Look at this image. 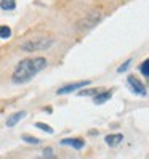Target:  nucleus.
Segmentation results:
<instances>
[{"instance_id":"nucleus-13","label":"nucleus","mask_w":149,"mask_h":159,"mask_svg":"<svg viewBox=\"0 0 149 159\" xmlns=\"http://www.w3.org/2000/svg\"><path fill=\"white\" fill-rule=\"evenodd\" d=\"M35 127H37V129H40V130H43V132H46V134H53V129L48 127V125H45L43 122H37Z\"/></svg>"},{"instance_id":"nucleus-8","label":"nucleus","mask_w":149,"mask_h":159,"mask_svg":"<svg viewBox=\"0 0 149 159\" xmlns=\"http://www.w3.org/2000/svg\"><path fill=\"white\" fill-rule=\"evenodd\" d=\"M111 97H112V92H99L98 95L93 98V103H95V105H103V103L107 101Z\"/></svg>"},{"instance_id":"nucleus-15","label":"nucleus","mask_w":149,"mask_h":159,"mask_svg":"<svg viewBox=\"0 0 149 159\" xmlns=\"http://www.w3.org/2000/svg\"><path fill=\"white\" fill-rule=\"evenodd\" d=\"M130 63H132V60H127L122 66H119V69H117V72H124V71H127L128 69V66H130Z\"/></svg>"},{"instance_id":"nucleus-4","label":"nucleus","mask_w":149,"mask_h":159,"mask_svg":"<svg viewBox=\"0 0 149 159\" xmlns=\"http://www.w3.org/2000/svg\"><path fill=\"white\" fill-rule=\"evenodd\" d=\"M127 82H128V85H130V89H132L133 93H136V95H141V97L146 95V87H144L135 76H130V77L127 79Z\"/></svg>"},{"instance_id":"nucleus-6","label":"nucleus","mask_w":149,"mask_h":159,"mask_svg":"<svg viewBox=\"0 0 149 159\" xmlns=\"http://www.w3.org/2000/svg\"><path fill=\"white\" fill-rule=\"evenodd\" d=\"M24 117H26V111H18V113L11 114L10 117L7 119V127H15V125L20 122L21 119H24Z\"/></svg>"},{"instance_id":"nucleus-3","label":"nucleus","mask_w":149,"mask_h":159,"mask_svg":"<svg viewBox=\"0 0 149 159\" xmlns=\"http://www.w3.org/2000/svg\"><path fill=\"white\" fill-rule=\"evenodd\" d=\"M90 80H80V82H74V84H68V85H64L61 89L56 90L58 95H66V93H72V92H76V90H80L82 87H85V85H90Z\"/></svg>"},{"instance_id":"nucleus-11","label":"nucleus","mask_w":149,"mask_h":159,"mask_svg":"<svg viewBox=\"0 0 149 159\" xmlns=\"http://www.w3.org/2000/svg\"><path fill=\"white\" fill-rule=\"evenodd\" d=\"M11 35V29L8 26H0V37L2 39H10Z\"/></svg>"},{"instance_id":"nucleus-7","label":"nucleus","mask_w":149,"mask_h":159,"mask_svg":"<svg viewBox=\"0 0 149 159\" xmlns=\"http://www.w3.org/2000/svg\"><path fill=\"white\" fill-rule=\"evenodd\" d=\"M122 140H124V135L122 134H112V135H107L104 138V142L109 146H116V145H119L120 142H122Z\"/></svg>"},{"instance_id":"nucleus-2","label":"nucleus","mask_w":149,"mask_h":159,"mask_svg":"<svg viewBox=\"0 0 149 159\" xmlns=\"http://www.w3.org/2000/svg\"><path fill=\"white\" fill-rule=\"evenodd\" d=\"M53 43V39L50 37H39V39H32L29 42H24L21 45L23 52H39V50H46L50 48Z\"/></svg>"},{"instance_id":"nucleus-14","label":"nucleus","mask_w":149,"mask_h":159,"mask_svg":"<svg viewBox=\"0 0 149 159\" xmlns=\"http://www.w3.org/2000/svg\"><path fill=\"white\" fill-rule=\"evenodd\" d=\"M21 138L24 140V142H27V143H32V145H37V143H39V138H34V137L27 135V134H24Z\"/></svg>"},{"instance_id":"nucleus-5","label":"nucleus","mask_w":149,"mask_h":159,"mask_svg":"<svg viewBox=\"0 0 149 159\" xmlns=\"http://www.w3.org/2000/svg\"><path fill=\"white\" fill-rule=\"evenodd\" d=\"M61 145H68V146H72L74 149H82L85 142L82 138H64L61 140Z\"/></svg>"},{"instance_id":"nucleus-10","label":"nucleus","mask_w":149,"mask_h":159,"mask_svg":"<svg viewBox=\"0 0 149 159\" xmlns=\"http://www.w3.org/2000/svg\"><path fill=\"white\" fill-rule=\"evenodd\" d=\"M98 93H99L98 89H88V90H80L79 95L80 97H96Z\"/></svg>"},{"instance_id":"nucleus-1","label":"nucleus","mask_w":149,"mask_h":159,"mask_svg":"<svg viewBox=\"0 0 149 159\" xmlns=\"http://www.w3.org/2000/svg\"><path fill=\"white\" fill-rule=\"evenodd\" d=\"M43 68H46V60L39 57V58H27L23 60L20 64L16 66L13 72V82L15 84H24L29 82L37 72H40Z\"/></svg>"},{"instance_id":"nucleus-12","label":"nucleus","mask_w":149,"mask_h":159,"mask_svg":"<svg viewBox=\"0 0 149 159\" xmlns=\"http://www.w3.org/2000/svg\"><path fill=\"white\" fill-rule=\"evenodd\" d=\"M139 71H141V74H143V76L149 77V60H146V61L141 64V68H139Z\"/></svg>"},{"instance_id":"nucleus-9","label":"nucleus","mask_w":149,"mask_h":159,"mask_svg":"<svg viewBox=\"0 0 149 159\" xmlns=\"http://www.w3.org/2000/svg\"><path fill=\"white\" fill-rule=\"evenodd\" d=\"M15 7H16L15 0H2V2H0V8H2V10H7V11L15 10Z\"/></svg>"}]
</instances>
